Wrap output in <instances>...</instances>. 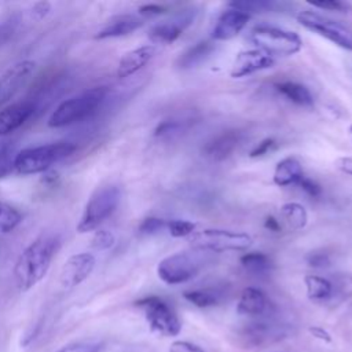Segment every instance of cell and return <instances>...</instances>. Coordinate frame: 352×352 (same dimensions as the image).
Segmentation results:
<instances>
[{
    "mask_svg": "<svg viewBox=\"0 0 352 352\" xmlns=\"http://www.w3.org/2000/svg\"><path fill=\"white\" fill-rule=\"evenodd\" d=\"M59 236L56 234H41L19 254L14 276L19 290L26 292L37 285L47 274L54 256L59 249Z\"/></svg>",
    "mask_w": 352,
    "mask_h": 352,
    "instance_id": "6da1fadb",
    "label": "cell"
},
{
    "mask_svg": "<svg viewBox=\"0 0 352 352\" xmlns=\"http://www.w3.org/2000/svg\"><path fill=\"white\" fill-rule=\"evenodd\" d=\"M107 94V87H94L63 100L50 116L48 126L60 128L89 117L100 107Z\"/></svg>",
    "mask_w": 352,
    "mask_h": 352,
    "instance_id": "7a4b0ae2",
    "label": "cell"
},
{
    "mask_svg": "<svg viewBox=\"0 0 352 352\" xmlns=\"http://www.w3.org/2000/svg\"><path fill=\"white\" fill-rule=\"evenodd\" d=\"M76 150V146L69 142L48 143L43 146L29 147L19 151L15 157L14 168L21 175H33L45 172L51 165L69 157Z\"/></svg>",
    "mask_w": 352,
    "mask_h": 352,
    "instance_id": "3957f363",
    "label": "cell"
},
{
    "mask_svg": "<svg viewBox=\"0 0 352 352\" xmlns=\"http://www.w3.org/2000/svg\"><path fill=\"white\" fill-rule=\"evenodd\" d=\"M210 256L208 252H179L158 263V278L166 285H180L192 279Z\"/></svg>",
    "mask_w": 352,
    "mask_h": 352,
    "instance_id": "277c9868",
    "label": "cell"
},
{
    "mask_svg": "<svg viewBox=\"0 0 352 352\" xmlns=\"http://www.w3.org/2000/svg\"><path fill=\"white\" fill-rule=\"evenodd\" d=\"M190 245L195 250L210 253L221 252H241L252 246V236L242 231L223 230V228H205L192 232L188 238Z\"/></svg>",
    "mask_w": 352,
    "mask_h": 352,
    "instance_id": "5b68a950",
    "label": "cell"
},
{
    "mask_svg": "<svg viewBox=\"0 0 352 352\" xmlns=\"http://www.w3.org/2000/svg\"><path fill=\"white\" fill-rule=\"evenodd\" d=\"M250 38L258 50L272 56H290L300 52L302 48V40L296 32L276 26L258 25L252 30Z\"/></svg>",
    "mask_w": 352,
    "mask_h": 352,
    "instance_id": "8992f818",
    "label": "cell"
},
{
    "mask_svg": "<svg viewBox=\"0 0 352 352\" xmlns=\"http://www.w3.org/2000/svg\"><path fill=\"white\" fill-rule=\"evenodd\" d=\"M121 199V191L116 186H106L96 190L85 205L84 213L77 224V231L84 234L98 228L113 214Z\"/></svg>",
    "mask_w": 352,
    "mask_h": 352,
    "instance_id": "52a82bcc",
    "label": "cell"
},
{
    "mask_svg": "<svg viewBox=\"0 0 352 352\" xmlns=\"http://www.w3.org/2000/svg\"><path fill=\"white\" fill-rule=\"evenodd\" d=\"M297 22L309 32L331 41L337 47L352 51V29L346 25L309 10L298 12Z\"/></svg>",
    "mask_w": 352,
    "mask_h": 352,
    "instance_id": "ba28073f",
    "label": "cell"
},
{
    "mask_svg": "<svg viewBox=\"0 0 352 352\" xmlns=\"http://www.w3.org/2000/svg\"><path fill=\"white\" fill-rule=\"evenodd\" d=\"M135 305L144 312V316L153 331L169 337L177 336L180 333L182 323L177 315L161 297L148 296L138 300Z\"/></svg>",
    "mask_w": 352,
    "mask_h": 352,
    "instance_id": "9c48e42d",
    "label": "cell"
},
{
    "mask_svg": "<svg viewBox=\"0 0 352 352\" xmlns=\"http://www.w3.org/2000/svg\"><path fill=\"white\" fill-rule=\"evenodd\" d=\"M197 11L192 8L183 10L168 21H162L154 25L148 30V37L157 44H170L176 41L182 33L194 22Z\"/></svg>",
    "mask_w": 352,
    "mask_h": 352,
    "instance_id": "30bf717a",
    "label": "cell"
},
{
    "mask_svg": "<svg viewBox=\"0 0 352 352\" xmlns=\"http://www.w3.org/2000/svg\"><path fill=\"white\" fill-rule=\"evenodd\" d=\"M275 59L272 55L256 48V50H245L236 54L230 76L232 78H242L246 76H252L257 72L272 67Z\"/></svg>",
    "mask_w": 352,
    "mask_h": 352,
    "instance_id": "8fae6325",
    "label": "cell"
},
{
    "mask_svg": "<svg viewBox=\"0 0 352 352\" xmlns=\"http://www.w3.org/2000/svg\"><path fill=\"white\" fill-rule=\"evenodd\" d=\"M243 139H245V133L241 129L223 131L204 144L202 154L216 162L224 161L226 158L232 155L235 150H238Z\"/></svg>",
    "mask_w": 352,
    "mask_h": 352,
    "instance_id": "7c38bea8",
    "label": "cell"
},
{
    "mask_svg": "<svg viewBox=\"0 0 352 352\" xmlns=\"http://www.w3.org/2000/svg\"><path fill=\"white\" fill-rule=\"evenodd\" d=\"M95 267V257L91 253H77L63 264L59 282L65 289H73L84 282Z\"/></svg>",
    "mask_w": 352,
    "mask_h": 352,
    "instance_id": "4fadbf2b",
    "label": "cell"
},
{
    "mask_svg": "<svg viewBox=\"0 0 352 352\" xmlns=\"http://www.w3.org/2000/svg\"><path fill=\"white\" fill-rule=\"evenodd\" d=\"M36 63L32 60H21L8 67L0 77V104L10 100L28 81L33 73Z\"/></svg>",
    "mask_w": 352,
    "mask_h": 352,
    "instance_id": "5bb4252c",
    "label": "cell"
},
{
    "mask_svg": "<svg viewBox=\"0 0 352 352\" xmlns=\"http://www.w3.org/2000/svg\"><path fill=\"white\" fill-rule=\"evenodd\" d=\"M249 19H250V15L238 10L228 8L217 18L212 29L210 37L216 41L231 40L245 29Z\"/></svg>",
    "mask_w": 352,
    "mask_h": 352,
    "instance_id": "9a60e30c",
    "label": "cell"
},
{
    "mask_svg": "<svg viewBox=\"0 0 352 352\" xmlns=\"http://www.w3.org/2000/svg\"><path fill=\"white\" fill-rule=\"evenodd\" d=\"M36 110V102L21 100L0 110V135H8L28 121Z\"/></svg>",
    "mask_w": 352,
    "mask_h": 352,
    "instance_id": "2e32d148",
    "label": "cell"
},
{
    "mask_svg": "<svg viewBox=\"0 0 352 352\" xmlns=\"http://www.w3.org/2000/svg\"><path fill=\"white\" fill-rule=\"evenodd\" d=\"M155 55V47L148 44V45H142L138 48H133L128 51L126 54L122 55V58L118 62L117 66V77L120 78H126L140 69H143Z\"/></svg>",
    "mask_w": 352,
    "mask_h": 352,
    "instance_id": "e0dca14e",
    "label": "cell"
},
{
    "mask_svg": "<svg viewBox=\"0 0 352 352\" xmlns=\"http://www.w3.org/2000/svg\"><path fill=\"white\" fill-rule=\"evenodd\" d=\"M143 25V19L132 15V14H122L110 18L95 34V38H113V37H122L126 34L133 33Z\"/></svg>",
    "mask_w": 352,
    "mask_h": 352,
    "instance_id": "ac0fdd59",
    "label": "cell"
},
{
    "mask_svg": "<svg viewBox=\"0 0 352 352\" xmlns=\"http://www.w3.org/2000/svg\"><path fill=\"white\" fill-rule=\"evenodd\" d=\"M267 308H268V300L263 290L253 286H248L242 290L238 300V305H236L238 314L261 315L267 311Z\"/></svg>",
    "mask_w": 352,
    "mask_h": 352,
    "instance_id": "d6986e66",
    "label": "cell"
},
{
    "mask_svg": "<svg viewBox=\"0 0 352 352\" xmlns=\"http://www.w3.org/2000/svg\"><path fill=\"white\" fill-rule=\"evenodd\" d=\"M302 177L304 170L300 161L294 157H286L276 164L272 180L279 187H287L292 184H298Z\"/></svg>",
    "mask_w": 352,
    "mask_h": 352,
    "instance_id": "ffe728a7",
    "label": "cell"
},
{
    "mask_svg": "<svg viewBox=\"0 0 352 352\" xmlns=\"http://www.w3.org/2000/svg\"><path fill=\"white\" fill-rule=\"evenodd\" d=\"M214 50V44L212 41H198L188 50H186L176 60L177 67L180 69H191L197 65L206 60L212 51Z\"/></svg>",
    "mask_w": 352,
    "mask_h": 352,
    "instance_id": "44dd1931",
    "label": "cell"
},
{
    "mask_svg": "<svg viewBox=\"0 0 352 352\" xmlns=\"http://www.w3.org/2000/svg\"><path fill=\"white\" fill-rule=\"evenodd\" d=\"M275 87L279 94H282L286 99H289L294 104H298L302 107H309L314 104V96L311 91L300 82L283 81V82H278Z\"/></svg>",
    "mask_w": 352,
    "mask_h": 352,
    "instance_id": "7402d4cb",
    "label": "cell"
},
{
    "mask_svg": "<svg viewBox=\"0 0 352 352\" xmlns=\"http://www.w3.org/2000/svg\"><path fill=\"white\" fill-rule=\"evenodd\" d=\"M304 283L307 287V296L312 301H322L331 296V283L319 275H305Z\"/></svg>",
    "mask_w": 352,
    "mask_h": 352,
    "instance_id": "603a6c76",
    "label": "cell"
},
{
    "mask_svg": "<svg viewBox=\"0 0 352 352\" xmlns=\"http://www.w3.org/2000/svg\"><path fill=\"white\" fill-rule=\"evenodd\" d=\"M283 219L296 230L304 228L308 223V213L305 208L298 202H286L280 208Z\"/></svg>",
    "mask_w": 352,
    "mask_h": 352,
    "instance_id": "cb8c5ba5",
    "label": "cell"
},
{
    "mask_svg": "<svg viewBox=\"0 0 352 352\" xmlns=\"http://www.w3.org/2000/svg\"><path fill=\"white\" fill-rule=\"evenodd\" d=\"M242 267L252 274H264L272 268L271 258L261 252H249L241 257Z\"/></svg>",
    "mask_w": 352,
    "mask_h": 352,
    "instance_id": "d4e9b609",
    "label": "cell"
},
{
    "mask_svg": "<svg viewBox=\"0 0 352 352\" xmlns=\"http://www.w3.org/2000/svg\"><path fill=\"white\" fill-rule=\"evenodd\" d=\"M279 3L271 1V0H241V1H231L230 8L242 11L248 15L253 12H267L274 11Z\"/></svg>",
    "mask_w": 352,
    "mask_h": 352,
    "instance_id": "484cf974",
    "label": "cell"
},
{
    "mask_svg": "<svg viewBox=\"0 0 352 352\" xmlns=\"http://www.w3.org/2000/svg\"><path fill=\"white\" fill-rule=\"evenodd\" d=\"M183 297L191 302L192 305L198 308H206L216 305L219 302V296L216 292L210 289H195V290H187L183 293Z\"/></svg>",
    "mask_w": 352,
    "mask_h": 352,
    "instance_id": "4316f807",
    "label": "cell"
},
{
    "mask_svg": "<svg viewBox=\"0 0 352 352\" xmlns=\"http://www.w3.org/2000/svg\"><path fill=\"white\" fill-rule=\"evenodd\" d=\"M22 220V214L14 206L0 201V231L10 232L12 231Z\"/></svg>",
    "mask_w": 352,
    "mask_h": 352,
    "instance_id": "83f0119b",
    "label": "cell"
},
{
    "mask_svg": "<svg viewBox=\"0 0 352 352\" xmlns=\"http://www.w3.org/2000/svg\"><path fill=\"white\" fill-rule=\"evenodd\" d=\"M187 124L186 121H180V120H165L162 122H160L155 129H154V136L157 139H173L176 136H179L184 129H186Z\"/></svg>",
    "mask_w": 352,
    "mask_h": 352,
    "instance_id": "f1b7e54d",
    "label": "cell"
},
{
    "mask_svg": "<svg viewBox=\"0 0 352 352\" xmlns=\"http://www.w3.org/2000/svg\"><path fill=\"white\" fill-rule=\"evenodd\" d=\"M166 228L172 236L182 238V236H190L195 230V224L188 220L172 219L166 221Z\"/></svg>",
    "mask_w": 352,
    "mask_h": 352,
    "instance_id": "f546056e",
    "label": "cell"
},
{
    "mask_svg": "<svg viewBox=\"0 0 352 352\" xmlns=\"http://www.w3.org/2000/svg\"><path fill=\"white\" fill-rule=\"evenodd\" d=\"M15 151L12 146H3L0 148V179L6 177L14 168Z\"/></svg>",
    "mask_w": 352,
    "mask_h": 352,
    "instance_id": "4dcf8cb0",
    "label": "cell"
},
{
    "mask_svg": "<svg viewBox=\"0 0 352 352\" xmlns=\"http://www.w3.org/2000/svg\"><path fill=\"white\" fill-rule=\"evenodd\" d=\"M164 228H166V220L160 217H146L139 226V232L142 235H154Z\"/></svg>",
    "mask_w": 352,
    "mask_h": 352,
    "instance_id": "1f68e13d",
    "label": "cell"
},
{
    "mask_svg": "<svg viewBox=\"0 0 352 352\" xmlns=\"http://www.w3.org/2000/svg\"><path fill=\"white\" fill-rule=\"evenodd\" d=\"M113 243H114V235L107 230L95 231L92 241H91V246L96 250H106V249L111 248Z\"/></svg>",
    "mask_w": 352,
    "mask_h": 352,
    "instance_id": "d6a6232c",
    "label": "cell"
},
{
    "mask_svg": "<svg viewBox=\"0 0 352 352\" xmlns=\"http://www.w3.org/2000/svg\"><path fill=\"white\" fill-rule=\"evenodd\" d=\"M309 4L314 8L338 11V12H346L351 8L349 3L341 1V0H319V1H309Z\"/></svg>",
    "mask_w": 352,
    "mask_h": 352,
    "instance_id": "836d02e7",
    "label": "cell"
},
{
    "mask_svg": "<svg viewBox=\"0 0 352 352\" xmlns=\"http://www.w3.org/2000/svg\"><path fill=\"white\" fill-rule=\"evenodd\" d=\"M100 344L98 342H80L63 346L59 352H99Z\"/></svg>",
    "mask_w": 352,
    "mask_h": 352,
    "instance_id": "e575fe53",
    "label": "cell"
},
{
    "mask_svg": "<svg viewBox=\"0 0 352 352\" xmlns=\"http://www.w3.org/2000/svg\"><path fill=\"white\" fill-rule=\"evenodd\" d=\"M298 186L301 187V190H304L312 198H318L322 194V187L316 182H314L312 179H308L305 176L300 180Z\"/></svg>",
    "mask_w": 352,
    "mask_h": 352,
    "instance_id": "d590c367",
    "label": "cell"
},
{
    "mask_svg": "<svg viewBox=\"0 0 352 352\" xmlns=\"http://www.w3.org/2000/svg\"><path fill=\"white\" fill-rule=\"evenodd\" d=\"M307 261L314 268H323L330 264V257L327 253L323 252H314L307 257Z\"/></svg>",
    "mask_w": 352,
    "mask_h": 352,
    "instance_id": "8d00e7d4",
    "label": "cell"
},
{
    "mask_svg": "<svg viewBox=\"0 0 352 352\" xmlns=\"http://www.w3.org/2000/svg\"><path fill=\"white\" fill-rule=\"evenodd\" d=\"M276 142L272 139V138H267L264 140H261L252 151H250V157L252 158H257V157H261L264 154H267L268 151H271L274 147H275Z\"/></svg>",
    "mask_w": 352,
    "mask_h": 352,
    "instance_id": "74e56055",
    "label": "cell"
},
{
    "mask_svg": "<svg viewBox=\"0 0 352 352\" xmlns=\"http://www.w3.org/2000/svg\"><path fill=\"white\" fill-rule=\"evenodd\" d=\"M16 28V21L11 19V21H6L0 25V48L12 37L14 32Z\"/></svg>",
    "mask_w": 352,
    "mask_h": 352,
    "instance_id": "f35d334b",
    "label": "cell"
},
{
    "mask_svg": "<svg viewBox=\"0 0 352 352\" xmlns=\"http://www.w3.org/2000/svg\"><path fill=\"white\" fill-rule=\"evenodd\" d=\"M169 352H205L201 346L188 341H173L169 346Z\"/></svg>",
    "mask_w": 352,
    "mask_h": 352,
    "instance_id": "ab89813d",
    "label": "cell"
},
{
    "mask_svg": "<svg viewBox=\"0 0 352 352\" xmlns=\"http://www.w3.org/2000/svg\"><path fill=\"white\" fill-rule=\"evenodd\" d=\"M51 11V4L48 1H37L32 7V15L36 19H43Z\"/></svg>",
    "mask_w": 352,
    "mask_h": 352,
    "instance_id": "60d3db41",
    "label": "cell"
},
{
    "mask_svg": "<svg viewBox=\"0 0 352 352\" xmlns=\"http://www.w3.org/2000/svg\"><path fill=\"white\" fill-rule=\"evenodd\" d=\"M139 12L144 16H154L165 12V7L158 6V4H146L139 8Z\"/></svg>",
    "mask_w": 352,
    "mask_h": 352,
    "instance_id": "b9f144b4",
    "label": "cell"
},
{
    "mask_svg": "<svg viewBox=\"0 0 352 352\" xmlns=\"http://www.w3.org/2000/svg\"><path fill=\"white\" fill-rule=\"evenodd\" d=\"M334 164L338 170L352 176V157H340L336 160Z\"/></svg>",
    "mask_w": 352,
    "mask_h": 352,
    "instance_id": "7bdbcfd3",
    "label": "cell"
},
{
    "mask_svg": "<svg viewBox=\"0 0 352 352\" xmlns=\"http://www.w3.org/2000/svg\"><path fill=\"white\" fill-rule=\"evenodd\" d=\"M308 331L318 340L320 341H324V342H331V336L327 330H324L323 327H319V326H311L308 329Z\"/></svg>",
    "mask_w": 352,
    "mask_h": 352,
    "instance_id": "ee69618b",
    "label": "cell"
},
{
    "mask_svg": "<svg viewBox=\"0 0 352 352\" xmlns=\"http://www.w3.org/2000/svg\"><path fill=\"white\" fill-rule=\"evenodd\" d=\"M41 182L48 187H55L59 182V175L55 170H45L44 176L41 177Z\"/></svg>",
    "mask_w": 352,
    "mask_h": 352,
    "instance_id": "f6af8a7d",
    "label": "cell"
},
{
    "mask_svg": "<svg viewBox=\"0 0 352 352\" xmlns=\"http://www.w3.org/2000/svg\"><path fill=\"white\" fill-rule=\"evenodd\" d=\"M264 226H265V228H268L270 231H274V232H278V231L280 230V224H279L278 220H276L275 217H272V216H270V217L265 219Z\"/></svg>",
    "mask_w": 352,
    "mask_h": 352,
    "instance_id": "bcb514c9",
    "label": "cell"
},
{
    "mask_svg": "<svg viewBox=\"0 0 352 352\" xmlns=\"http://www.w3.org/2000/svg\"><path fill=\"white\" fill-rule=\"evenodd\" d=\"M348 133H349V138H351V140H352V124H351L349 128H348Z\"/></svg>",
    "mask_w": 352,
    "mask_h": 352,
    "instance_id": "7dc6e473",
    "label": "cell"
}]
</instances>
